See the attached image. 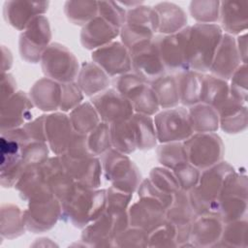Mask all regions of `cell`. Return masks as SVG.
<instances>
[{
	"label": "cell",
	"instance_id": "6da1fadb",
	"mask_svg": "<svg viewBox=\"0 0 248 248\" xmlns=\"http://www.w3.org/2000/svg\"><path fill=\"white\" fill-rule=\"evenodd\" d=\"M106 204L107 190L91 189L76 182L70 194L61 202V218L76 228L83 229L104 213Z\"/></svg>",
	"mask_w": 248,
	"mask_h": 248
},
{
	"label": "cell",
	"instance_id": "7a4b0ae2",
	"mask_svg": "<svg viewBox=\"0 0 248 248\" xmlns=\"http://www.w3.org/2000/svg\"><path fill=\"white\" fill-rule=\"evenodd\" d=\"M234 169L227 162L220 163L202 170L197 185L189 192L192 206L197 215L217 214L218 200L227 177Z\"/></svg>",
	"mask_w": 248,
	"mask_h": 248
},
{
	"label": "cell",
	"instance_id": "3957f363",
	"mask_svg": "<svg viewBox=\"0 0 248 248\" xmlns=\"http://www.w3.org/2000/svg\"><path fill=\"white\" fill-rule=\"evenodd\" d=\"M223 34V30L216 23H195L190 26L187 46L189 70L201 74L209 72Z\"/></svg>",
	"mask_w": 248,
	"mask_h": 248
},
{
	"label": "cell",
	"instance_id": "277c9868",
	"mask_svg": "<svg viewBox=\"0 0 248 248\" xmlns=\"http://www.w3.org/2000/svg\"><path fill=\"white\" fill-rule=\"evenodd\" d=\"M100 161L104 177L113 188L129 194L137 192L141 174L128 155L110 148L101 155Z\"/></svg>",
	"mask_w": 248,
	"mask_h": 248
},
{
	"label": "cell",
	"instance_id": "5b68a950",
	"mask_svg": "<svg viewBox=\"0 0 248 248\" xmlns=\"http://www.w3.org/2000/svg\"><path fill=\"white\" fill-rule=\"evenodd\" d=\"M247 179L245 175L231 173L222 188L218 200L217 214L224 223L246 218Z\"/></svg>",
	"mask_w": 248,
	"mask_h": 248
},
{
	"label": "cell",
	"instance_id": "8992f818",
	"mask_svg": "<svg viewBox=\"0 0 248 248\" xmlns=\"http://www.w3.org/2000/svg\"><path fill=\"white\" fill-rule=\"evenodd\" d=\"M183 142L188 162L200 170L220 163L224 156V143L216 133H194Z\"/></svg>",
	"mask_w": 248,
	"mask_h": 248
},
{
	"label": "cell",
	"instance_id": "52a82bcc",
	"mask_svg": "<svg viewBox=\"0 0 248 248\" xmlns=\"http://www.w3.org/2000/svg\"><path fill=\"white\" fill-rule=\"evenodd\" d=\"M40 63L46 78L59 83L74 82L80 68L73 52L59 43H51L46 47Z\"/></svg>",
	"mask_w": 248,
	"mask_h": 248
},
{
	"label": "cell",
	"instance_id": "ba28073f",
	"mask_svg": "<svg viewBox=\"0 0 248 248\" xmlns=\"http://www.w3.org/2000/svg\"><path fill=\"white\" fill-rule=\"evenodd\" d=\"M190 26L171 35H155L153 41L157 46L167 74L176 75L188 71V39Z\"/></svg>",
	"mask_w": 248,
	"mask_h": 248
},
{
	"label": "cell",
	"instance_id": "9c48e42d",
	"mask_svg": "<svg viewBox=\"0 0 248 248\" xmlns=\"http://www.w3.org/2000/svg\"><path fill=\"white\" fill-rule=\"evenodd\" d=\"M129 226L128 213L111 214L107 212L82 229L80 241L85 246H116V236Z\"/></svg>",
	"mask_w": 248,
	"mask_h": 248
},
{
	"label": "cell",
	"instance_id": "30bf717a",
	"mask_svg": "<svg viewBox=\"0 0 248 248\" xmlns=\"http://www.w3.org/2000/svg\"><path fill=\"white\" fill-rule=\"evenodd\" d=\"M154 125L159 143L184 141L193 134L188 108L175 107L155 114Z\"/></svg>",
	"mask_w": 248,
	"mask_h": 248
},
{
	"label": "cell",
	"instance_id": "8fae6325",
	"mask_svg": "<svg viewBox=\"0 0 248 248\" xmlns=\"http://www.w3.org/2000/svg\"><path fill=\"white\" fill-rule=\"evenodd\" d=\"M51 30L48 19L45 16L35 17L20 33L18 50L20 57L27 63L37 64L50 45Z\"/></svg>",
	"mask_w": 248,
	"mask_h": 248
},
{
	"label": "cell",
	"instance_id": "7c38bea8",
	"mask_svg": "<svg viewBox=\"0 0 248 248\" xmlns=\"http://www.w3.org/2000/svg\"><path fill=\"white\" fill-rule=\"evenodd\" d=\"M61 217V202L54 196L30 201L27 209L24 210L26 229L34 233L50 230Z\"/></svg>",
	"mask_w": 248,
	"mask_h": 248
},
{
	"label": "cell",
	"instance_id": "4fadbf2b",
	"mask_svg": "<svg viewBox=\"0 0 248 248\" xmlns=\"http://www.w3.org/2000/svg\"><path fill=\"white\" fill-rule=\"evenodd\" d=\"M90 103L96 109L101 121L108 124L130 119L135 113L130 101L113 88H108L91 97Z\"/></svg>",
	"mask_w": 248,
	"mask_h": 248
},
{
	"label": "cell",
	"instance_id": "5bb4252c",
	"mask_svg": "<svg viewBox=\"0 0 248 248\" xmlns=\"http://www.w3.org/2000/svg\"><path fill=\"white\" fill-rule=\"evenodd\" d=\"M22 143L1 135L0 139V183L4 188L15 187L25 170L22 161Z\"/></svg>",
	"mask_w": 248,
	"mask_h": 248
},
{
	"label": "cell",
	"instance_id": "9a60e30c",
	"mask_svg": "<svg viewBox=\"0 0 248 248\" xmlns=\"http://www.w3.org/2000/svg\"><path fill=\"white\" fill-rule=\"evenodd\" d=\"M91 58L109 78L132 72L130 51L121 42L113 41L93 50Z\"/></svg>",
	"mask_w": 248,
	"mask_h": 248
},
{
	"label": "cell",
	"instance_id": "2e32d148",
	"mask_svg": "<svg viewBox=\"0 0 248 248\" xmlns=\"http://www.w3.org/2000/svg\"><path fill=\"white\" fill-rule=\"evenodd\" d=\"M132 72L143 81L150 84L163 75L167 74L157 46L151 42L140 45L130 51Z\"/></svg>",
	"mask_w": 248,
	"mask_h": 248
},
{
	"label": "cell",
	"instance_id": "e0dca14e",
	"mask_svg": "<svg viewBox=\"0 0 248 248\" xmlns=\"http://www.w3.org/2000/svg\"><path fill=\"white\" fill-rule=\"evenodd\" d=\"M129 226L139 228L147 233L166 220V207L157 200L148 197H139V200L129 205Z\"/></svg>",
	"mask_w": 248,
	"mask_h": 248
},
{
	"label": "cell",
	"instance_id": "ac0fdd59",
	"mask_svg": "<svg viewBox=\"0 0 248 248\" xmlns=\"http://www.w3.org/2000/svg\"><path fill=\"white\" fill-rule=\"evenodd\" d=\"M48 6V1H6L3 6V17L9 25L23 31L35 17L44 16Z\"/></svg>",
	"mask_w": 248,
	"mask_h": 248
},
{
	"label": "cell",
	"instance_id": "d6986e66",
	"mask_svg": "<svg viewBox=\"0 0 248 248\" xmlns=\"http://www.w3.org/2000/svg\"><path fill=\"white\" fill-rule=\"evenodd\" d=\"M34 105L28 94L17 91L11 99L1 105V132L24 126L32 118Z\"/></svg>",
	"mask_w": 248,
	"mask_h": 248
},
{
	"label": "cell",
	"instance_id": "ffe728a7",
	"mask_svg": "<svg viewBox=\"0 0 248 248\" xmlns=\"http://www.w3.org/2000/svg\"><path fill=\"white\" fill-rule=\"evenodd\" d=\"M75 133L69 115L64 112H52L45 115L46 142L57 156L65 153Z\"/></svg>",
	"mask_w": 248,
	"mask_h": 248
},
{
	"label": "cell",
	"instance_id": "44dd1931",
	"mask_svg": "<svg viewBox=\"0 0 248 248\" xmlns=\"http://www.w3.org/2000/svg\"><path fill=\"white\" fill-rule=\"evenodd\" d=\"M61 161L73 179L87 188L98 189L101 186L102 165L98 157L89 156L81 159H72L60 155Z\"/></svg>",
	"mask_w": 248,
	"mask_h": 248
},
{
	"label": "cell",
	"instance_id": "7402d4cb",
	"mask_svg": "<svg viewBox=\"0 0 248 248\" xmlns=\"http://www.w3.org/2000/svg\"><path fill=\"white\" fill-rule=\"evenodd\" d=\"M240 65L241 59L235 39L233 36L224 33L215 51L209 73L228 81Z\"/></svg>",
	"mask_w": 248,
	"mask_h": 248
},
{
	"label": "cell",
	"instance_id": "603a6c76",
	"mask_svg": "<svg viewBox=\"0 0 248 248\" xmlns=\"http://www.w3.org/2000/svg\"><path fill=\"white\" fill-rule=\"evenodd\" d=\"M224 222L218 214L197 215L192 222L190 242L196 247H215L221 237Z\"/></svg>",
	"mask_w": 248,
	"mask_h": 248
},
{
	"label": "cell",
	"instance_id": "cb8c5ba5",
	"mask_svg": "<svg viewBox=\"0 0 248 248\" xmlns=\"http://www.w3.org/2000/svg\"><path fill=\"white\" fill-rule=\"evenodd\" d=\"M120 29L112 26L100 16H97L80 31V43L88 50H95L111 42L119 36Z\"/></svg>",
	"mask_w": 248,
	"mask_h": 248
},
{
	"label": "cell",
	"instance_id": "d4e9b609",
	"mask_svg": "<svg viewBox=\"0 0 248 248\" xmlns=\"http://www.w3.org/2000/svg\"><path fill=\"white\" fill-rule=\"evenodd\" d=\"M28 95L37 108L46 112L56 111L61 103V83L48 78H40L30 88Z\"/></svg>",
	"mask_w": 248,
	"mask_h": 248
},
{
	"label": "cell",
	"instance_id": "484cf974",
	"mask_svg": "<svg viewBox=\"0 0 248 248\" xmlns=\"http://www.w3.org/2000/svg\"><path fill=\"white\" fill-rule=\"evenodd\" d=\"M247 2L222 1L219 8L220 27L231 36L239 35L247 29Z\"/></svg>",
	"mask_w": 248,
	"mask_h": 248
},
{
	"label": "cell",
	"instance_id": "4316f807",
	"mask_svg": "<svg viewBox=\"0 0 248 248\" xmlns=\"http://www.w3.org/2000/svg\"><path fill=\"white\" fill-rule=\"evenodd\" d=\"M76 83L83 95L93 97L108 89L110 79L105 71L96 63L86 61L79 68Z\"/></svg>",
	"mask_w": 248,
	"mask_h": 248
},
{
	"label": "cell",
	"instance_id": "83f0119b",
	"mask_svg": "<svg viewBox=\"0 0 248 248\" xmlns=\"http://www.w3.org/2000/svg\"><path fill=\"white\" fill-rule=\"evenodd\" d=\"M219 128L227 134H237L247 127V107L231 96L217 109Z\"/></svg>",
	"mask_w": 248,
	"mask_h": 248
},
{
	"label": "cell",
	"instance_id": "f1b7e54d",
	"mask_svg": "<svg viewBox=\"0 0 248 248\" xmlns=\"http://www.w3.org/2000/svg\"><path fill=\"white\" fill-rule=\"evenodd\" d=\"M153 9L159 17L158 32L160 34H175L187 26V16L180 6L170 2H161Z\"/></svg>",
	"mask_w": 248,
	"mask_h": 248
},
{
	"label": "cell",
	"instance_id": "f546056e",
	"mask_svg": "<svg viewBox=\"0 0 248 248\" xmlns=\"http://www.w3.org/2000/svg\"><path fill=\"white\" fill-rule=\"evenodd\" d=\"M230 96L227 80L211 74H202L200 103L208 105L218 109Z\"/></svg>",
	"mask_w": 248,
	"mask_h": 248
},
{
	"label": "cell",
	"instance_id": "4dcf8cb0",
	"mask_svg": "<svg viewBox=\"0 0 248 248\" xmlns=\"http://www.w3.org/2000/svg\"><path fill=\"white\" fill-rule=\"evenodd\" d=\"M0 232L1 238L14 239L24 234L26 229L24 220V210L13 203L1 205L0 213Z\"/></svg>",
	"mask_w": 248,
	"mask_h": 248
},
{
	"label": "cell",
	"instance_id": "1f68e13d",
	"mask_svg": "<svg viewBox=\"0 0 248 248\" xmlns=\"http://www.w3.org/2000/svg\"><path fill=\"white\" fill-rule=\"evenodd\" d=\"M125 97L132 104L135 113L153 116L161 108L152 87L144 81L131 89Z\"/></svg>",
	"mask_w": 248,
	"mask_h": 248
},
{
	"label": "cell",
	"instance_id": "d6a6232c",
	"mask_svg": "<svg viewBox=\"0 0 248 248\" xmlns=\"http://www.w3.org/2000/svg\"><path fill=\"white\" fill-rule=\"evenodd\" d=\"M174 76L178 87L179 104L189 108L200 103L202 74L188 70Z\"/></svg>",
	"mask_w": 248,
	"mask_h": 248
},
{
	"label": "cell",
	"instance_id": "836d02e7",
	"mask_svg": "<svg viewBox=\"0 0 248 248\" xmlns=\"http://www.w3.org/2000/svg\"><path fill=\"white\" fill-rule=\"evenodd\" d=\"M197 214L192 206L189 192L178 190L173 194L171 203L166 209V219L175 227L192 224Z\"/></svg>",
	"mask_w": 248,
	"mask_h": 248
},
{
	"label": "cell",
	"instance_id": "e575fe53",
	"mask_svg": "<svg viewBox=\"0 0 248 248\" xmlns=\"http://www.w3.org/2000/svg\"><path fill=\"white\" fill-rule=\"evenodd\" d=\"M188 113L194 133H215L219 129V114L213 107L198 103L189 107Z\"/></svg>",
	"mask_w": 248,
	"mask_h": 248
},
{
	"label": "cell",
	"instance_id": "d590c367",
	"mask_svg": "<svg viewBox=\"0 0 248 248\" xmlns=\"http://www.w3.org/2000/svg\"><path fill=\"white\" fill-rule=\"evenodd\" d=\"M111 146L113 149L129 155L137 148V140L131 119L120 120L109 124Z\"/></svg>",
	"mask_w": 248,
	"mask_h": 248
},
{
	"label": "cell",
	"instance_id": "8d00e7d4",
	"mask_svg": "<svg viewBox=\"0 0 248 248\" xmlns=\"http://www.w3.org/2000/svg\"><path fill=\"white\" fill-rule=\"evenodd\" d=\"M134 126L137 148L140 150H150L157 146V135L153 118L149 115L134 113L130 118Z\"/></svg>",
	"mask_w": 248,
	"mask_h": 248
},
{
	"label": "cell",
	"instance_id": "74e56055",
	"mask_svg": "<svg viewBox=\"0 0 248 248\" xmlns=\"http://www.w3.org/2000/svg\"><path fill=\"white\" fill-rule=\"evenodd\" d=\"M150 86L157 96L161 108L167 109L178 106L179 94L174 75L165 74L151 82Z\"/></svg>",
	"mask_w": 248,
	"mask_h": 248
},
{
	"label": "cell",
	"instance_id": "f35d334b",
	"mask_svg": "<svg viewBox=\"0 0 248 248\" xmlns=\"http://www.w3.org/2000/svg\"><path fill=\"white\" fill-rule=\"evenodd\" d=\"M69 118L73 129L82 135L89 134L101 119L90 102H82L70 111Z\"/></svg>",
	"mask_w": 248,
	"mask_h": 248
},
{
	"label": "cell",
	"instance_id": "ab89813d",
	"mask_svg": "<svg viewBox=\"0 0 248 248\" xmlns=\"http://www.w3.org/2000/svg\"><path fill=\"white\" fill-rule=\"evenodd\" d=\"M64 14L73 24L84 26L98 16V2L67 1L64 5Z\"/></svg>",
	"mask_w": 248,
	"mask_h": 248
},
{
	"label": "cell",
	"instance_id": "60d3db41",
	"mask_svg": "<svg viewBox=\"0 0 248 248\" xmlns=\"http://www.w3.org/2000/svg\"><path fill=\"white\" fill-rule=\"evenodd\" d=\"M246 232H247L246 218L224 223L222 234L216 246L246 248L247 247Z\"/></svg>",
	"mask_w": 248,
	"mask_h": 248
},
{
	"label": "cell",
	"instance_id": "b9f144b4",
	"mask_svg": "<svg viewBox=\"0 0 248 248\" xmlns=\"http://www.w3.org/2000/svg\"><path fill=\"white\" fill-rule=\"evenodd\" d=\"M156 155L158 162L171 170L177 166L188 162L182 141L160 143L156 146Z\"/></svg>",
	"mask_w": 248,
	"mask_h": 248
},
{
	"label": "cell",
	"instance_id": "7bdbcfd3",
	"mask_svg": "<svg viewBox=\"0 0 248 248\" xmlns=\"http://www.w3.org/2000/svg\"><path fill=\"white\" fill-rule=\"evenodd\" d=\"M86 143L89 152L95 157L101 156L112 148L109 124L101 121L89 134L86 135Z\"/></svg>",
	"mask_w": 248,
	"mask_h": 248
},
{
	"label": "cell",
	"instance_id": "ee69618b",
	"mask_svg": "<svg viewBox=\"0 0 248 248\" xmlns=\"http://www.w3.org/2000/svg\"><path fill=\"white\" fill-rule=\"evenodd\" d=\"M125 23L141 26L155 34L159 28V17L153 7L139 5L127 10Z\"/></svg>",
	"mask_w": 248,
	"mask_h": 248
},
{
	"label": "cell",
	"instance_id": "f6af8a7d",
	"mask_svg": "<svg viewBox=\"0 0 248 248\" xmlns=\"http://www.w3.org/2000/svg\"><path fill=\"white\" fill-rule=\"evenodd\" d=\"M219 1H192L189 12L197 23L212 24L219 20Z\"/></svg>",
	"mask_w": 248,
	"mask_h": 248
},
{
	"label": "cell",
	"instance_id": "bcb514c9",
	"mask_svg": "<svg viewBox=\"0 0 248 248\" xmlns=\"http://www.w3.org/2000/svg\"><path fill=\"white\" fill-rule=\"evenodd\" d=\"M176 228L169 220L148 233V247H177Z\"/></svg>",
	"mask_w": 248,
	"mask_h": 248
},
{
	"label": "cell",
	"instance_id": "7dc6e473",
	"mask_svg": "<svg viewBox=\"0 0 248 248\" xmlns=\"http://www.w3.org/2000/svg\"><path fill=\"white\" fill-rule=\"evenodd\" d=\"M147 178L157 189L169 195H173L180 189L172 170L163 166L153 168Z\"/></svg>",
	"mask_w": 248,
	"mask_h": 248
},
{
	"label": "cell",
	"instance_id": "c3c4849f",
	"mask_svg": "<svg viewBox=\"0 0 248 248\" xmlns=\"http://www.w3.org/2000/svg\"><path fill=\"white\" fill-rule=\"evenodd\" d=\"M127 11L119 2L115 1H99L98 16L104 18L112 26L120 29L126 21Z\"/></svg>",
	"mask_w": 248,
	"mask_h": 248
},
{
	"label": "cell",
	"instance_id": "681fc988",
	"mask_svg": "<svg viewBox=\"0 0 248 248\" xmlns=\"http://www.w3.org/2000/svg\"><path fill=\"white\" fill-rule=\"evenodd\" d=\"M49 147L46 142L30 140L22 145V161L24 168L44 163L47 160Z\"/></svg>",
	"mask_w": 248,
	"mask_h": 248
},
{
	"label": "cell",
	"instance_id": "f907efd6",
	"mask_svg": "<svg viewBox=\"0 0 248 248\" xmlns=\"http://www.w3.org/2000/svg\"><path fill=\"white\" fill-rule=\"evenodd\" d=\"M172 172L179 184L180 190L190 192L197 185L202 170L186 162L174 168Z\"/></svg>",
	"mask_w": 248,
	"mask_h": 248
},
{
	"label": "cell",
	"instance_id": "816d5d0a",
	"mask_svg": "<svg viewBox=\"0 0 248 248\" xmlns=\"http://www.w3.org/2000/svg\"><path fill=\"white\" fill-rule=\"evenodd\" d=\"M231 79L230 96L234 100L245 104L247 102V67L241 64L232 74Z\"/></svg>",
	"mask_w": 248,
	"mask_h": 248
},
{
	"label": "cell",
	"instance_id": "f5cc1de1",
	"mask_svg": "<svg viewBox=\"0 0 248 248\" xmlns=\"http://www.w3.org/2000/svg\"><path fill=\"white\" fill-rule=\"evenodd\" d=\"M133 194L117 190L110 186L107 189L106 211L111 214L126 212L131 203Z\"/></svg>",
	"mask_w": 248,
	"mask_h": 248
},
{
	"label": "cell",
	"instance_id": "db71d44e",
	"mask_svg": "<svg viewBox=\"0 0 248 248\" xmlns=\"http://www.w3.org/2000/svg\"><path fill=\"white\" fill-rule=\"evenodd\" d=\"M119 247H148V233L139 228L128 227L115 238Z\"/></svg>",
	"mask_w": 248,
	"mask_h": 248
},
{
	"label": "cell",
	"instance_id": "11a10c76",
	"mask_svg": "<svg viewBox=\"0 0 248 248\" xmlns=\"http://www.w3.org/2000/svg\"><path fill=\"white\" fill-rule=\"evenodd\" d=\"M82 100L83 93L75 81L61 83V103L59 109L62 112L73 110L82 103Z\"/></svg>",
	"mask_w": 248,
	"mask_h": 248
},
{
	"label": "cell",
	"instance_id": "9f6ffc18",
	"mask_svg": "<svg viewBox=\"0 0 248 248\" xmlns=\"http://www.w3.org/2000/svg\"><path fill=\"white\" fill-rule=\"evenodd\" d=\"M69 158L72 159H81V158H86L89 156H93L87 147L86 143V135L79 134L75 131L68 146L64 154Z\"/></svg>",
	"mask_w": 248,
	"mask_h": 248
},
{
	"label": "cell",
	"instance_id": "6f0895ef",
	"mask_svg": "<svg viewBox=\"0 0 248 248\" xmlns=\"http://www.w3.org/2000/svg\"><path fill=\"white\" fill-rule=\"evenodd\" d=\"M137 193H138L139 197H148V198L157 200L166 207V209L171 203L172 198H173V195L166 194V193L160 191L159 189H157L150 182V180L148 178L141 180V182L137 190Z\"/></svg>",
	"mask_w": 248,
	"mask_h": 248
},
{
	"label": "cell",
	"instance_id": "680465c9",
	"mask_svg": "<svg viewBox=\"0 0 248 248\" xmlns=\"http://www.w3.org/2000/svg\"><path fill=\"white\" fill-rule=\"evenodd\" d=\"M30 140L46 142L45 136V114L29 121L23 126Z\"/></svg>",
	"mask_w": 248,
	"mask_h": 248
},
{
	"label": "cell",
	"instance_id": "91938a15",
	"mask_svg": "<svg viewBox=\"0 0 248 248\" xmlns=\"http://www.w3.org/2000/svg\"><path fill=\"white\" fill-rule=\"evenodd\" d=\"M0 89H1V105H2L6 103L9 99H11L17 92L16 81L13 77V75L9 73L1 74Z\"/></svg>",
	"mask_w": 248,
	"mask_h": 248
},
{
	"label": "cell",
	"instance_id": "94428289",
	"mask_svg": "<svg viewBox=\"0 0 248 248\" xmlns=\"http://www.w3.org/2000/svg\"><path fill=\"white\" fill-rule=\"evenodd\" d=\"M237 50L241 59V62L246 64V56H247V42H246V32L243 33V35L238 36V38L235 40Z\"/></svg>",
	"mask_w": 248,
	"mask_h": 248
},
{
	"label": "cell",
	"instance_id": "6125c7cd",
	"mask_svg": "<svg viewBox=\"0 0 248 248\" xmlns=\"http://www.w3.org/2000/svg\"><path fill=\"white\" fill-rule=\"evenodd\" d=\"M13 64V56L9 48L2 46V73H8L9 69L12 67Z\"/></svg>",
	"mask_w": 248,
	"mask_h": 248
}]
</instances>
